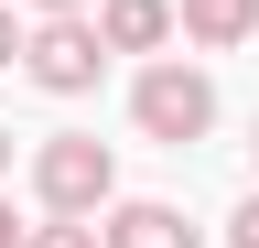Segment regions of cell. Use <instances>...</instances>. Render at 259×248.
I'll return each mask as SVG.
<instances>
[{
    "label": "cell",
    "instance_id": "obj_7",
    "mask_svg": "<svg viewBox=\"0 0 259 248\" xmlns=\"http://www.w3.org/2000/svg\"><path fill=\"white\" fill-rule=\"evenodd\" d=\"M32 248H108V227H97V216H44Z\"/></svg>",
    "mask_w": 259,
    "mask_h": 248
},
{
    "label": "cell",
    "instance_id": "obj_3",
    "mask_svg": "<svg viewBox=\"0 0 259 248\" xmlns=\"http://www.w3.org/2000/svg\"><path fill=\"white\" fill-rule=\"evenodd\" d=\"M97 65H108V33H97L87 11H65V22H32V43H22V76L44 86V97H87Z\"/></svg>",
    "mask_w": 259,
    "mask_h": 248
},
{
    "label": "cell",
    "instance_id": "obj_10",
    "mask_svg": "<svg viewBox=\"0 0 259 248\" xmlns=\"http://www.w3.org/2000/svg\"><path fill=\"white\" fill-rule=\"evenodd\" d=\"M0 248H32V227L11 216V194H0Z\"/></svg>",
    "mask_w": 259,
    "mask_h": 248
},
{
    "label": "cell",
    "instance_id": "obj_8",
    "mask_svg": "<svg viewBox=\"0 0 259 248\" xmlns=\"http://www.w3.org/2000/svg\"><path fill=\"white\" fill-rule=\"evenodd\" d=\"M227 248H259V194H248L238 216H227Z\"/></svg>",
    "mask_w": 259,
    "mask_h": 248
},
{
    "label": "cell",
    "instance_id": "obj_6",
    "mask_svg": "<svg viewBox=\"0 0 259 248\" xmlns=\"http://www.w3.org/2000/svg\"><path fill=\"white\" fill-rule=\"evenodd\" d=\"M184 43H205V54L259 43V0H184Z\"/></svg>",
    "mask_w": 259,
    "mask_h": 248
},
{
    "label": "cell",
    "instance_id": "obj_4",
    "mask_svg": "<svg viewBox=\"0 0 259 248\" xmlns=\"http://www.w3.org/2000/svg\"><path fill=\"white\" fill-rule=\"evenodd\" d=\"M97 33H108V54H162L184 33V0H97Z\"/></svg>",
    "mask_w": 259,
    "mask_h": 248
},
{
    "label": "cell",
    "instance_id": "obj_11",
    "mask_svg": "<svg viewBox=\"0 0 259 248\" xmlns=\"http://www.w3.org/2000/svg\"><path fill=\"white\" fill-rule=\"evenodd\" d=\"M32 11H44V22H65V11H97V0H32Z\"/></svg>",
    "mask_w": 259,
    "mask_h": 248
},
{
    "label": "cell",
    "instance_id": "obj_12",
    "mask_svg": "<svg viewBox=\"0 0 259 248\" xmlns=\"http://www.w3.org/2000/svg\"><path fill=\"white\" fill-rule=\"evenodd\" d=\"M0 173H11V119H0Z\"/></svg>",
    "mask_w": 259,
    "mask_h": 248
},
{
    "label": "cell",
    "instance_id": "obj_5",
    "mask_svg": "<svg viewBox=\"0 0 259 248\" xmlns=\"http://www.w3.org/2000/svg\"><path fill=\"white\" fill-rule=\"evenodd\" d=\"M97 227H108V248H205V237H194V216H184V205H162V194L108 205Z\"/></svg>",
    "mask_w": 259,
    "mask_h": 248
},
{
    "label": "cell",
    "instance_id": "obj_13",
    "mask_svg": "<svg viewBox=\"0 0 259 248\" xmlns=\"http://www.w3.org/2000/svg\"><path fill=\"white\" fill-rule=\"evenodd\" d=\"M248 162H259V140H248Z\"/></svg>",
    "mask_w": 259,
    "mask_h": 248
},
{
    "label": "cell",
    "instance_id": "obj_2",
    "mask_svg": "<svg viewBox=\"0 0 259 248\" xmlns=\"http://www.w3.org/2000/svg\"><path fill=\"white\" fill-rule=\"evenodd\" d=\"M32 194H44V216H108V205H119V162H108V140L54 130L44 151H32Z\"/></svg>",
    "mask_w": 259,
    "mask_h": 248
},
{
    "label": "cell",
    "instance_id": "obj_9",
    "mask_svg": "<svg viewBox=\"0 0 259 248\" xmlns=\"http://www.w3.org/2000/svg\"><path fill=\"white\" fill-rule=\"evenodd\" d=\"M22 43H32V33H22L11 11H0V65H22Z\"/></svg>",
    "mask_w": 259,
    "mask_h": 248
},
{
    "label": "cell",
    "instance_id": "obj_1",
    "mask_svg": "<svg viewBox=\"0 0 259 248\" xmlns=\"http://www.w3.org/2000/svg\"><path fill=\"white\" fill-rule=\"evenodd\" d=\"M130 119H141V140H162V151H194L216 130V76L184 65V54H162V65H141V86H130Z\"/></svg>",
    "mask_w": 259,
    "mask_h": 248
}]
</instances>
